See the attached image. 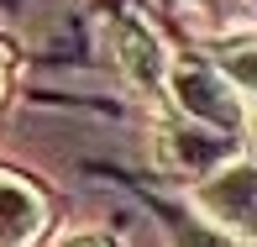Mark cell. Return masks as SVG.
I'll use <instances>...</instances> for the list:
<instances>
[{
    "mask_svg": "<svg viewBox=\"0 0 257 247\" xmlns=\"http://www.w3.org/2000/svg\"><path fill=\"white\" fill-rule=\"evenodd\" d=\"M163 79L173 85V100H179V111L189 116V121H200V126H220V132H236V121H241V111H247V105H236L231 79H220L210 63L184 58V63H173Z\"/></svg>",
    "mask_w": 257,
    "mask_h": 247,
    "instance_id": "obj_1",
    "label": "cell"
},
{
    "mask_svg": "<svg viewBox=\"0 0 257 247\" xmlns=\"http://www.w3.org/2000/svg\"><path fill=\"white\" fill-rule=\"evenodd\" d=\"M194 200H200L205 221L252 237V163H247V158L210 169L205 179H200V190H194Z\"/></svg>",
    "mask_w": 257,
    "mask_h": 247,
    "instance_id": "obj_2",
    "label": "cell"
},
{
    "mask_svg": "<svg viewBox=\"0 0 257 247\" xmlns=\"http://www.w3.org/2000/svg\"><path fill=\"white\" fill-rule=\"evenodd\" d=\"M163 152H168V163L179 174H189V179H205L210 169H220V163L236 158V132H220V126H168V137H163Z\"/></svg>",
    "mask_w": 257,
    "mask_h": 247,
    "instance_id": "obj_3",
    "label": "cell"
},
{
    "mask_svg": "<svg viewBox=\"0 0 257 247\" xmlns=\"http://www.w3.org/2000/svg\"><path fill=\"white\" fill-rule=\"evenodd\" d=\"M110 42H115V58H121V68L132 74V85L142 90H158L163 74H168V48L158 42L153 27H142V21H115L110 27Z\"/></svg>",
    "mask_w": 257,
    "mask_h": 247,
    "instance_id": "obj_4",
    "label": "cell"
},
{
    "mask_svg": "<svg viewBox=\"0 0 257 247\" xmlns=\"http://www.w3.org/2000/svg\"><path fill=\"white\" fill-rule=\"evenodd\" d=\"M48 226V205L32 184L0 174V247H32L37 231Z\"/></svg>",
    "mask_w": 257,
    "mask_h": 247,
    "instance_id": "obj_5",
    "label": "cell"
},
{
    "mask_svg": "<svg viewBox=\"0 0 257 247\" xmlns=\"http://www.w3.org/2000/svg\"><path fill=\"white\" fill-rule=\"evenodd\" d=\"M220 79H236L241 105L252 100V42H241V53H226V74H220Z\"/></svg>",
    "mask_w": 257,
    "mask_h": 247,
    "instance_id": "obj_6",
    "label": "cell"
},
{
    "mask_svg": "<svg viewBox=\"0 0 257 247\" xmlns=\"http://www.w3.org/2000/svg\"><path fill=\"white\" fill-rule=\"evenodd\" d=\"M58 247H115L110 237H100V231H79V237H63Z\"/></svg>",
    "mask_w": 257,
    "mask_h": 247,
    "instance_id": "obj_7",
    "label": "cell"
},
{
    "mask_svg": "<svg viewBox=\"0 0 257 247\" xmlns=\"http://www.w3.org/2000/svg\"><path fill=\"white\" fill-rule=\"evenodd\" d=\"M0 100H6V53H0Z\"/></svg>",
    "mask_w": 257,
    "mask_h": 247,
    "instance_id": "obj_8",
    "label": "cell"
}]
</instances>
